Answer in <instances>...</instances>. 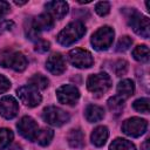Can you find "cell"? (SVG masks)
<instances>
[{
  "mask_svg": "<svg viewBox=\"0 0 150 150\" xmlns=\"http://www.w3.org/2000/svg\"><path fill=\"white\" fill-rule=\"evenodd\" d=\"M14 23L11 20H5V19H0V33L4 32H8L13 28Z\"/></svg>",
  "mask_w": 150,
  "mask_h": 150,
  "instance_id": "31",
  "label": "cell"
},
{
  "mask_svg": "<svg viewBox=\"0 0 150 150\" xmlns=\"http://www.w3.org/2000/svg\"><path fill=\"white\" fill-rule=\"evenodd\" d=\"M16 93H18V96H19L20 101L23 104L28 105V107H36L41 102V95H40V93L38 91L36 88H34V87H32L29 84L28 86L20 87L16 90Z\"/></svg>",
  "mask_w": 150,
  "mask_h": 150,
  "instance_id": "8",
  "label": "cell"
},
{
  "mask_svg": "<svg viewBox=\"0 0 150 150\" xmlns=\"http://www.w3.org/2000/svg\"><path fill=\"white\" fill-rule=\"evenodd\" d=\"M19 112V104L16 102V100L12 96H4L0 100V114L9 120L13 118L18 115Z\"/></svg>",
  "mask_w": 150,
  "mask_h": 150,
  "instance_id": "13",
  "label": "cell"
},
{
  "mask_svg": "<svg viewBox=\"0 0 150 150\" xmlns=\"http://www.w3.org/2000/svg\"><path fill=\"white\" fill-rule=\"evenodd\" d=\"M128 62L125 60H118L116 63H115V67H114V71L117 76H122L124 75L127 71H128Z\"/></svg>",
  "mask_w": 150,
  "mask_h": 150,
  "instance_id": "28",
  "label": "cell"
},
{
  "mask_svg": "<svg viewBox=\"0 0 150 150\" xmlns=\"http://www.w3.org/2000/svg\"><path fill=\"white\" fill-rule=\"evenodd\" d=\"M131 43H132V40L129 38V36H122L118 42H117V47H116V50L117 52H125L128 50L130 47H131Z\"/></svg>",
  "mask_w": 150,
  "mask_h": 150,
  "instance_id": "27",
  "label": "cell"
},
{
  "mask_svg": "<svg viewBox=\"0 0 150 150\" xmlns=\"http://www.w3.org/2000/svg\"><path fill=\"white\" fill-rule=\"evenodd\" d=\"M134 109L139 111V112H143V114H148L149 112V98L148 97H142V98H138L132 104Z\"/></svg>",
  "mask_w": 150,
  "mask_h": 150,
  "instance_id": "26",
  "label": "cell"
},
{
  "mask_svg": "<svg viewBox=\"0 0 150 150\" xmlns=\"http://www.w3.org/2000/svg\"><path fill=\"white\" fill-rule=\"evenodd\" d=\"M134 90H135V84L129 79L122 80L117 84V96L121 97L122 100H125V98L130 97L134 94Z\"/></svg>",
  "mask_w": 150,
  "mask_h": 150,
  "instance_id": "17",
  "label": "cell"
},
{
  "mask_svg": "<svg viewBox=\"0 0 150 150\" xmlns=\"http://www.w3.org/2000/svg\"><path fill=\"white\" fill-rule=\"evenodd\" d=\"M69 62L76 68H89L94 63L93 55L82 48H75L68 54Z\"/></svg>",
  "mask_w": 150,
  "mask_h": 150,
  "instance_id": "7",
  "label": "cell"
},
{
  "mask_svg": "<svg viewBox=\"0 0 150 150\" xmlns=\"http://www.w3.org/2000/svg\"><path fill=\"white\" fill-rule=\"evenodd\" d=\"M46 9L50 16L61 20L68 12V4L66 1H49L46 4Z\"/></svg>",
  "mask_w": 150,
  "mask_h": 150,
  "instance_id": "15",
  "label": "cell"
},
{
  "mask_svg": "<svg viewBox=\"0 0 150 150\" xmlns=\"http://www.w3.org/2000/svg\"><path fill=\"white\" fill-rule=\"evenodd\" d=\"M11 87V83H9V80L7 77H5L4 75H0V94L7 91Z\"/></svg>",
  "mask_w": 150,
  "mask_h": 150,
  "instance_id": "32",
  "label": "cell"
},
{
  "mask_svg": "<svg viewBox=\"0 0 150 150\" xmlns=\"http://www.w3.org/2000/svg\"><path fill=\"white\" fill-rule=\"evenodd\" d=\"M54 136V132L52 129H47V128H43V129H39L38 131V135L35 137V142H38L40 145L42 146H46L50 143L52 138Z\"/></svg>",
  "mask_w": 150,
  "mask_h": 150,
  "instance_id": "20",
  "label": "cell"
},
{
  "mask_svg": "<svg viewBox=\"0 0 150 150\" xmlns=\"http://www.w3.org/2000/svg\"><path fill=\"white\" fill-rule=\"evenodd\" d=\"M42 118L50 125L61 127L69 121V114L59 107H47L43 109Z\"/></svg>",
  "mask_w": 150,
  "mask_h": 150,
  "instance_id": "5",
  "label": "cell"
},
{
  "mask_svg": "<svg viewBox=\"0 0 150 150\" xmlns=\"http://www.w3.org/2000/svg\"><path fill=\"white\" fill-rule=\"evenodd\" d=\"M108 136H109V131H108V128L104 127V125H100L97 128H95L91 132V136H90V139H91V143L96 146H102L105 141L108 139Z\"/></svg>",
  "mask_w": 150,
  "mask_h": 150,
  "instance_id": "16",
  "label": "cell"
},
{
  "mask_svg": "<svg viewBox=\"0 0 150 150\" xmlns=\"http://www.w3.org/2000/svg\"><path fill=\"white\" fill-rule=\"evenodd\" d=\"M16 128L21 136H23L26 139L35 141V137L39 131V125L30 116H23L19 123L16 124Z\"/></svg>",
  "mask_w": 150,
  "mask_h": 150,
  "instance_id": "9",
  "label": "cell"
},
{
  "mask_svg": "<svg viewBox=\"0 0 150 150\" xmlns=\"http://www.w3.org/2000/svg\"><path fill=\"white\" fill-rule=\"evenodd\" d=\"M84 115H86V118L88 122H98L103 118L104 116V110L103 108H101L100 105H96V104H89L87 108H86V111H84Z\"/></svg>",
  "mask_w": 150,
  "mask_h": 150,
  "instance_id": "18",
  "label": "cell"
},
{
  "mask_svg": "<svg viewBox=\"0 0 150 150\" xmlns=\"http://www.w3.org/2000/svg\"><path fill=\"white\" fill-rule=\"evenodd\" d=\"M46 68L49 73L54 75H60L66 70V61L61 54H52L46 61Z\"/></svg>",
  "mask_w": 150,
  "mask_h": 150,
  "instance_id": "14",
  "label": "cell"
},
{
  "mask_svg": "<svg viewBox=\"0 0 150 150\" xmlns=\"http://www.w3.org/2000/svg\"><path fill=\"white\" fill-rule=\"evenodd\" d=\"M86 34V26L81 21L68 23L57 35V42L62 46H70Z\"/></svg>",
  "mask_w": 150,
  "mask_h": 150,
  "instance_id": "1",
  "label": "cell"
},
{
  "mask_svg": "<svg viewBox=\"0 0 150 150\" xmlns=\"http://www.w3.org/2000/svg\"><path fill=\"white\" fill-rule=\"evenodd\" d=\"M57 100L62 104H69L73 105L77 102L80 98V91L79 89L73 84H63L56 90Z\"/></svg>",
  "mask_w": 150,
  "mask_h": 150,
  "instance_id": "10",
  "label": "cell"
},
{
  "mask_svg": "<svg viewBox=\"0 0 150 150\" xmlns=\"http://www.w3.org/2000/svg\"><path fill=\"white\" fill-rule=\"evenodd\" d=\"M9 11V4L7 1H0V16L6 14Z\"/></svg>",
  "mask_w": 150,
  "mask_h": 150,
  "instance_id": "33",
  "label": "cell"
},
{
  "mask_svg": "<svg viewBox=\"0 0 150 150\" xmlns=\"http://www.w3.org/2000/svg\"><path fill=\"white\" fill-rule=\"evenodd\" d=\"M54 26L53 18L49 14H40L33 19L30 23V32L27 34L30 39L36 38V34L41 30H49Z\"/></svg>",
  "mask_w": 150,
  "mask_h": 150,
  "instance_id": "11",
  "label": "cell"
},
{
  "mask_svg": "<svg viewBox=\"0 0 150 150\" xmlns=\"http://www.w3.org/2000/svg\"><path fill=\"white\" fill-rule=\"evenodd\" d=\"M109 150H136L135 145L124 138H116L109 146Z\"/></svg>",
  "mask_w": 150,
  "mask_h": 150,
  "instance_id": "21",
  "label": "cell"
},
{
  "mask_svg": "<svg viewBox=\"0 0 150 150\" xmlns=\"http://www.w3.org/2000/svg\"><path fill=\"white\" fill-rule=\"evenodd\" d=\"M129 25L136 34L143 38H149L150 26H149V19L146 16H143L137 12H132L129 18Z\"/></svg>",
  "mask_w": 150,
  "mask_h": 150,
  "instance_id": "12",
  "label": "cell"
},
{
  "mask_svg": "<svg viewBox=\"0 0 150 150\" xmlns=\"http://www.w3.org/2000/svg\"><path fill=\"white\" fill-rule=\"evenodd\" d=\"M148 128V122L139 117H131L123 122L122 131L130 137H139L145 132Z\"/></svg>",
  "mask_w": 150,
  "mask_h": 150,
  "instance_id": "6",
  "label": "cell"
},
{
  "mask_svg": "<svg viewBox=\"0 0 150 150\" xmlns=\"http://www.w3.org/2000/svg\"><path fill=\"white\" fill-rule=\"evenodd\" d=\"M13 141V132L9 129L1 128L0 129V150L5 149Z\"/></svg>",
  "mask_w": 150,
  "mask_h": 150,
  "instance_id": "25",
  "label": "cell"
},
{
  "mask_svg": "<svg viewBox=\"0 0 150 150\" xmlns=\"http://www.w3.org/2000/svg\"><path fill=\"white\" fill-rule=\"evenodd\" d=\"M29 86L36 88V89H46L48 87V79L41 74H35L29 79Z\"/></svg>",
  "mask_w": 150,
  "mask_h": 150,
  "instance_id": "23",
  "label": "cell"
},
{
  "mask_svg": "<svg viewBox=\"0 0 150 150\" xmlns=\"http://www.w3.org/2000/svg\"><path fill=\"white\" fill-rule=\"evenodd\" d=\"M115 32L109 26H103L98 28L91 36V45L96 50L108 49L114 41Z\"/></svg>",
  "mask_w": 150,
  "mask_h": 150,
  "instance_id": "3",
  "label": "cell"
},
{
  "mask_svg": "<svg viewBox=\"0 0 150 150\" xmlns=\"http://www.w3.org/2000/svg\"><path fill=\"white\" fill-rule=\"evenodd\" d=\"M50 47V43L46 40H38L36 45H35V50L39 52V53H45L49 49Z\"/></svg>",
  "mask_w": 150,
  "mask_h": 150,
  "instance_id": "30",
  "label": "cell"
},
{
  "mask_svg": "<svg viewBox=\"0 0 150 150\" xmlns=\"http://www.w3.org/2000/svg\"><path fill=\"white\" fill-rule=\"evenodd\" d=\"M143 150H149V138L148 139H145V142L143 143Z\"/></svg>",
  "mask_w": 150,
  "mask_h": 150,
  "instance_id": "34",
  "label": "cell"
},
{
  "mask_svg": "<svg viewBox=\"0 0 150 150\" xmlns=\"http://www.w3.org/2000/svg\"><path fill=\"white\" fill-rule=\"evenodd\" d=\"M123 102L124 100H122L121 97L116 95V96L110 97L107 103H108V108L110 109V111H112L115 115H120L123 109Z\"/></svg>",
  "mask_w": 150,
  "mask_h": 150,
  "instance_id": "24",
  "label": "cell"
},
{
  "mask_svg": "<svg viewBox=\"0 0 150 150\" xmlns=\"http://www.w3.org/2000/svg\"><path fill=\"white\" fill-rule=\"evenodd\" d=\"M132 56L135 60L139 62H148L149 61V48L145 45H139L132 50Z\"/></svg>",
  "mask_w": 150,
  "mask_h": 150,
  "instance_id": "22",
  "label": "cell"
},
{
  "mask_svg": "<svg viewBox=\"0 0 150 150\" xmlns=\"http://www.w3.org/2000/svg\"><path fill=\"white\" fill-rule=\"evenodd\" d=\"M95 11L98 15L101 16H104L107 15L109 12H110V4L107 2V1H101V2H97L96 6H95Z\"/></svg>",
  "mask_w": 150,
  "mask_h": 150,
  "instance_id": "29",
  "label": "cell"
},
{
  "mask_svg": "<svg viewBox=\"0 0 150 150\" xmlns=\"http://www.w3.org/2000/svg\"><path fill=\"white\" fill-rule=\"evenodd\" d=\"M67 138H68V143L70 144L71 148L79 149V148H82L84 144V135L81 129H71L69 131Z\"/></svg>",
  "mask_w": 150,
  "mask_h": 150,
  "instance_id": "19",
  "label": "cell"
},
{
  "mask_svg": "<svg viewBox=\"0 0 150 150\" xmlns=\"http://www.w3.org/2000/svg\"><path fill=\"white\" fill-rule=\"evenodd\" d=\"M28 62L25 55L13 49H4L0 52V66L5 68H12L16 71L26 69Z\"/></svg>",
  "mask_w": 150,
  "mask_h": 150,
  "instance_id": "2",
  "label": "cell"
},
{
  "mask_svg": "<svg viewBox=\"0 0 150 150\" xmlns=\"http://www.w3.org/2000/svg\"><path fill=\"white\" fill-rule=\"evenodd\" d=\"M111 87V79L107 73L90 75L87 80V88L94 94H103Z\"/></svg>",
  "mask_w": 150,
  "mask_h": 150,
  "instance_id": "4",
  "label": "cell"
}]
</instances>
